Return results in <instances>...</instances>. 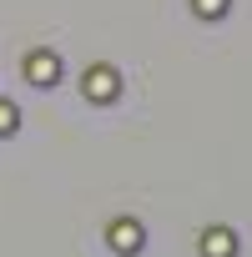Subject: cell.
Returning <instances> with one entry per match:
<instances>
[{
	"label": "cell",
	"mask_w": 252,
	"mask_h": 257,
	"mask_svg": "<svg viewBox=\"0 0 252 257\" xmlns=\"http://www.w3.org/2000/svg\"><path fill=\"white\" fill-rule=\"evenodd\" d=\"M81 91H86L96 106L116 101V96H121V76H116V66H91V71H86V81H81Z\"/></svg>",
	"instance_id": "obj_1"
},
{
	"label": "cell",
	"mask_w": 252,
	"mask_h": 257,
	"mask_svg": "<svg viewBox=\"0 0 252 257\" xmlns=\"http://www.w3.org/2000/svg\"><path fill=\"white\" fill-rule=\"evenodd\" d=\"M106 242H111V252H142V242H147V232H142V222L137 217H116L111 227H106Z\"/></svg>",
	"instance_id": "obj_2"
},
{
	"label": "cell",
	"mask_w": 252,
	"mask_h": 257,
	"mask_svg": "<svg viewBox=\"0 0 252 257\" xmlns=\"http://www.w3.org/2000/svg\"><path fill=\"white\" fill-rule=\"evenodd\" d=\"M26 81L31 86H56L61 81V56L56 51H31L26 56Z\"/></svg>",
	"instance_id": "obj_3"
},
{
	"label": "cell",
	"mask_w": 252,
	"mask_h": 257,
	"mask_svg": "<svg viewBox=\"0 0 252 257\" xmlns=\"http://www.w3.org/2000/svg\"><path fill=\"white\" fill-rule=\"evenodd\" d=\"M202 257H237V232L232 227H207L202 232Z\"/></svg>",
	"instance_id": "obj_4"
},
{
	"label": "cell",
	"mask_w": 252,
	"mask_h": 257,
	"mask_svg": "<svg viewBox=\"0 0 252 257\" xmlns=\"http://www.w3.org/2000/svg\"><path fill=\"white\" fill-rule=\"evenodd\" d=\"M227 6H232V0H192V11H197L202 21H217V16H227Z\"/></svg>",
	"instance_id": "obj_5"
},
{
	"label": "cell",
	"mask_w": 252,
	"mask_h": 257,
	"mask_svg": "<svg viewBox=\"0 0 252 257\" xmlns=\"http://www.w3.org/2000/svg\"><path fill=\"white\" fill-rule=\"evenodd\" d=\"M21 126V111H16V101H0V137H11Z\"/></svg>",
	"instance_id": "obj_6"
}]
</instances>
